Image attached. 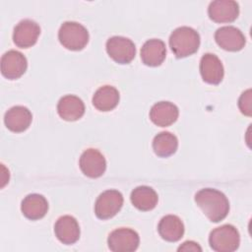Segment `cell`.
I'll list each match as a JSON object with an SVG mask.
<instances>
[{"label": "cell", "instance_id": "cell-5", "mask_svg": "<svg viewBox=\"0 0 252 252\" xmlns=\"http://www.w3.org/2000/svg\"><path fill=\"white\" fill-rule=\"evenodd\" d=\"M123 196L114 189L102 192L96 199L94 204V213L100 220H108L113 218L122 208Z\"/></svg>", "mask_w": 252, "mask_h": 252}, {"label": "cell", "instance_id": "cell-19", "mask_svg": "<svg viewBox=\"0 0 252 252\" xmlns=\"http://www.w3.org/2000/svg\"><path fill=\"white\" fill-rule=\"evenodd\" d=\"M21 210L27 219L36 220L46 215L48 211V203L42 195L30 194L22 201Z\"/></svg>", "mask_w": 252, "mask_h": 252}, {"label": "cell", "instance_id": "cell-2", "mask_svg": "<svg viewBox=\"0 0 252 252\" xmlns=\"http://www.w3.org/2000/svg\"><path fill=\"white\" fill-rule=\"evenodd\" d=\"M200 45L199 33L190 27H179L169 36V46L177 58L195 53Z\"/></svg>", "mask_w": 252, "mask_h": 252}, {"label": "cell", "instance_id": "cell-16", "mask_svg": "<svg viewBox=\"0 0 252 252\" xmlns=\"http://www.w3.org/2000/svg\"><path fill=\"white\" fill-rule=\"evenodd\" d=\"M32 120V112L25 106L16 105L11 107L4 116L6 127L12 132H23L29 128Z\"/></svg>", "mask_w": 252, "mask_h": 252}, {"label": "cell", "instance_id": "cell-25", "mask_svg": "<svg viewBox=\"0 0 252 252\" xmlns=\"http://www.w3.org/2000/svg\"><path fill=\"white\" fill-rule=\"evenodd\" d=\"M178 251H202V248L194 241H185L178 247Z\"/></svg>", "mask_w": 252, "mask_h": 252}, {"label": "cell", "instance_id": "cell-9", "mask_svg": "<svg viewBox=\"0 0 252 252\" xmlns=\"http://www.w3.org/2000/svg\"><path fill=\"white\" fill-rule=\"evenodd\" d=\"M27 67V58L17 50H9L1 58V73L9 80L20 78L26 72Z\"/></svg>", "mask_w": 252, "mask_h": 252}, {"label": "cell", "instance_id": "cell-24", "mask_svg": "<svg viewBox=\"0 0 252 252\" xmlns=\"http://www.w3.org/2000/svg\"><path fill=\"white\" fill-rule=\"evenodd\" d=\"M238 107L244 115L251 116L252 114V107H251V90H247L239 97L238 100Z\"/></svg>", "mask_w": 252, "mask_h": 252}, {"label": "cell", "instance_id": "cell-13", "mask_svg": "<svg viewBox=\"0 0 252 252\" xmlns=\"http://www.w3.org/2000/svg\"><path fill=\"white\" fill-rule=\"evenodd\" d=\"M200 73L202 79L211 85H218L223 78V66L219 57L212 53H206L200 60Z\"/></svg>", "mask_w": 252, "mask_h": 252}, {"label": "cell", "instance_id": "cell-4", "mask_svg": "<svg viewBox=\"0 0 252 252\" xmlns=\"http://www.w3.org/2000/svg\"><path fill=\"white\" fill-rule=\"evenodd\" d=\"M209 243L217 252L235 251L240 243L238 230L231 224H223L213 229L209 236Z\"/></svg>", "mask_w": 252, "mask_h": 252}, {"label": "cell", "instance_id": "cell-11", "mask_svg": "<svg viewBox=\"0 0 252 252\" xmlns=\"http://www.w3.org/2000/svg\"><path fill=\"white\" fill-rule=\"evenodd\" d=\"M40 33L39 26L32 20L26 19L21 21L14 29L13 41L21 48H29L32 46Z\"/></svg>", "mask_w": 252, "mask_h": 252}, {"label": "cell", "instance_id": "cell-6", "mask_svg": "<svg viewBox=\"0 0 252 252\" xmlns=\"http://www.w3.org/2000/svg\"><path fill=\"white\" fill-rule=\"evenodd\" d=\"M106 51L115 62L119 64H128L135 57L136 47L131 39L115 35L107 39Z\"/></svg>", "mask_w": 252, "mask_h": 252}, {"label": "cell", "instance_id": "cell-18", "mask_svg": "<svg viewBox=\"0 0 252 252\" xmlns=\"http://www.w3.org/2000/svg\"><path fill=\"white\" fill-rule=\"evenodd\" d=\"M57 112L59 116L66 121H76L84 115L85 104L80 97L67 94L58 101Z\"/></svg>", "mask_w": 252, "mask_h": 252}, {"label": "cell", "instance_id": "cell-1", "mask_svg": "<svg viewBox=\"0 0 252 252\" xmlns=\"http://www.w3.org/2000/svg\"><path fill=\"white\" fill-rule=\"evenodd\" d=\"M195 202L204 215L213 222L222 220L229 212V202L226 196L213 188H204L195 194Z\"/></svg>", "mask_w": 252, "mask_h": 252}, {"label": "cell", "instance_id": "cell-8", "mask_svg": "<svg viewBox=\"0 0 252 252\" xmlns=\"http://www.w3.org/2000/svg\"><path fill=\"white\" fill-rule=\"evenodd\" d=\"M82 172L91 178L101 176L106 169V160L102 154L95 149L86 150L79 161Z\"/></svg>", "mask_w": 252, "mask_h": 252}, {"label": "cell", "instance_id": "cell-7", "mask_svg": "<svg viewBox=\"0 0 252 252\" xmlns=\"http://www.w3.org/2000/svg\"><path fill=\"white\" fill-rule=\"evenodd\" d=\"M108 247L114 252H132L135 251L140 243L138 233L126 227L113 230L107 238Z\"/></svg>", "mask_w": 252, "mask_h": 252}, {"label": "cell", "instance_id": "cell-17", "mask_svg": "<svg viewBox=\"0 0 252 252\" xmlns=\"http://www.w3.org/2000/svg\"><path fill=\"white\" fill-rule=\"evenodd\" d=\"M166 55L165 43L158 38L147 40L141 48V59L147 66H159Z\"/></svg>", "mask_w": 252, "mask_h": 252}, {"label": "cell", "instance_id": "cell-14", "mask_svg": "<svg viewBox=\"0 0 252 252\" xmlns=\"http://www.w3.org/2000/svg\"><path fill=\"white\" fill-rule=\"evenodd\" d=\"M55 236L63 244H74L80 238V226L77 220L71 216L60 217L54 225Z\"/></svg>", "mask_w": 252, "mask_h": 252}, {"label": "cell", "instance_id": "cell-22", "mask_svg": "<svg viewBox=\"0 0 252 252\" xmlns=\"http://www.w3.org/2000/svg\"><path fill=\"white\" fill-rule=\"evenodd\" d=\"M131 202L140 211H151L158 204L157 192L149 186H138L132 192L130 196Z\"/></svg>", "mask_w": 252, "mask_h": 252}, {"label": "cell", "instance_id": "cell-23", "mask_svg": "<svg viewBox=\"0 0 252 252\" xmlns=\"http://www.w3.org/2000/svg\"><path fill=\"white\" fill-rule=\"evenodd\" d=\"M178 147V140L170 132H160L153 140V150L160 158H167L173 155Z\"/></svg>", "mask_w": 252, "mask_h": 252}, {"label": "cell", "instance_id": "cell-20", "mask_svg": "<svg viewBox=\"0 0 252 252\" xmlns=\"http://www.w3.org/2000/svg\"><path fill=\"white\" fill-rule=\"evenodd\" d=\"M158 230L162 239L175 242L183 236L184 224L177 216L167 215L159 220Z\"/></svg>", "mask_w": 252, "mask_h": 252}, {"label": "cell", "instance_id": "cell-12", "mask_svg": "<svg viewBox=\"0 0 252 252\" xmlns=\"http://www.w3.org/2000/svg\"><path fill=\"white\" fill-rule=\"evenodd\" d=\"M208 14L216 23H231L238 17L239 6L233 0H216L210 3Z\"/></svg>", "mask_w": 252, "mask_h": 252}, {"label": "cell", "instance_id": "cell-10", "mask_svg": "<svg viewBox=\"0 0 252 252\" xmlns=\"http://www.w3.org/2000/svg\"><path fill=\"white\" fill-rule=\"evenodd\" d=\"M215 39L219 46L227 51L241 50L246 42L241 31L232 26H224L218 29L215 32Z\"/></svg>", "mask_w": 252, "mask_h": 252}, {"label": "cell", "instance_id": "cell-15", "mask_svg": "<svg viewBox=\"0 0 252 252\" xmlns=\"http://www.w3.org/2000/svg\"><path fill=\"white\" fill-rule=\"evenodd\" d=\"M178 114V107L169 101L157 102L150 110L151 120L160 127H167L173 124L177 120Z\"/></svg>", "mask_w": 252, "mask_h": 252}, {"label": "cell", "instance_id": "cell-3", "mask_svg": "<svg viewBox=\"0 0 252 252\" xmlns=\"http://www.w3.org/2000/svg\"><path fill=\"white\" fill-rule=\"evenodd\" d=\"M60 43L69 50H81L89 41L88 30L77 22H65L58 32Z\"/></svg>", "mask_w": 252, "mask_h": 252}, {"label": "cell", "instance_id": "cell-21", "mask_svg": "<svg viewBox=\"0 0 252 252\" xmlns=\"http://www.w3.org/2000/svg\"><path fill=\"white\" fill-rule=\"evenodd\" d=\"M119 102V93L112 86L100 87L93 96V104L99 111H109Z\"/></svg>", "mask_w": 252, "mask_h": 252}]
</instances>
